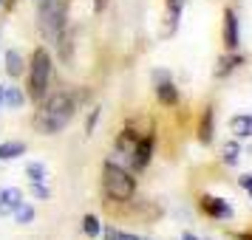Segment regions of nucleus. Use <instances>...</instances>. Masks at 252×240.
<instances>
[{"label": "nucleus", "mask_w": 252, "mask_h": 240, "mask_svg": "<svg viewBox=\"0 0 252 240\" xmlns=\"http://www.w3.org/2000/svg\"><path fill=\"white\" fill-rule=\"evenodd\" d=\"M26 178H29L32 184H43L48 178L46 164H40V161H29V164H26Z\"/></svg>", "instance_id": "dca6fc26"}, {"label": "nucleus", "mask_w": 252, "mask_h": 240, "mask_svg": "<svg viewBox=\"0 0 252 240\" xmlns=\"http://www.w3.org/2000/svg\"><path fill=\"white\" fill-rule=\"evenodd\" d=\"M23 201V192L17 189V187H6V189H0V215H12L14 206Z\"/></svg>", "instance_id": "1a4fd4ad"}, {"label": "nucleus", "mask_w": 252, "mask_h": 240, "mask_svg": "<svg viewBox=\"0 0 252 240\" xmlns=\"http://www.w3.org/2000/svg\"><path fill=\"white\" fill-rule=\"evenodd\" d=\"M241 62H244V57L241 54H235V51H229V54H224V57L218 59V68H216V77H227V74H232V71L238 68Z\"/></svg>", "instance_id": "ddd939ff"}, {"label": "nucleus", "mask_w": 252, "mask_h": 240, "mask_svg": "<svg viewBox=\"0 0 252 240\" xmlns=\"http://www.w3.org/2000/svg\"><path fill=\"white\" fill-rule=\"evenodd\" d=\"M238 184L244 187V189H247V192H250V198H252V175H250V172H247V175H241Z\"/></svg>", "instance_id": "b1692460"}, {"label": "nucleus", "mask_w": 252, "mask_h": 240, "mask_svg": "<svg viewBox=\"0 0 252 240\" xmlns=\"http://www.w3.org/2000/svg\"><path fill=\"white\" fill-rule=\"evenodd\" d=\"M136 141H139L136 130H122V133H119V138H116V150H119V153H125V156H130V153H133V147H136Z\"/></svg>", "instance_id": "2eb2a0df"}, {"label": "nucleus", "mask_w": 252, "mask_h": 240, "mask_svg": "<svg viewBox=\"0 0 252 240\" xmlns=\"http://www.w3.org/2000/svg\"><path fill=\"white\" fill-rule=\"evenodd\" d=\"M48 85H51V57L48 48H37L29 65V99L40 105L48 96Z\"/></svg>", "instance_id": "7ed1b4c3"}, {"label": "nucleus", "mask_w": 252, "mask_h": 240, "mask_svg": "<svg viewBox=\"0 0 252 240\" xmlns=\"http://www.w3.org/2000/svg\"><path fill=\"white\" fill-rule=\"evenodd\" d=\"M224 46H227V51H238V46H241L238 14L232 12V9L224 12Z\"/></svg>", "instance_id": "423d86ee"}, {"label": "nucleus", "mask_w": 252, "mask_h": 240, "mask_svg": "<svg viewBox=\"0 0 252 240\" xmlns=\"http://www.w3.org/2000/svg\"><path fill=\"white\" fill-rule=\"evenodd\" d=\"M74 107H77V102L71 99L68 93L46 96L43 102L37 105V113H34L32 125H34V130L40 136H54V133H60L74 119Z\"/></svg>", "instance_id": "f257e3e1"}, {"label": "nucleus", "mask_w": 252, "mask_h": 240, "mask_svg": "<svg viewBox=\"0 0 252 240\" xmlns=\"http://www.w3.org/2000/svg\"><path fill=\"white\" fill-rule=\"evenodd\" d=\"M150 159H153V136L145 133V136H139L136 147H133V153H130V167H133L136 172H142L150 164Z\"/></svg>", "instance_id": "39448f33"}, {"label": "nucleus", "mask_w": 252, "mask_h": 240, "mask_svg": "<svg viewBox=\"0 0 252 240\" xmlns=\"http://www.w3.org/2000/svg\"><path fill=\"white\" fill-rule=\"evenodd\" d=\"M182 240H201V238H195L193 232H184V235H182Z\"/></svg>", "instance_id": "cd10ccee"}, {"label": "nucleus", "mask_w": 252, "mask_h": 240, "mask_svg": "<svg viewBox=\"0 0 252 240\" xmlns=\"http://www.w3.org/2000/svg\"><path fill=\"white\" fill-rule=\"evenodd\" d=\"M102 189L111 201H130L136 192V178L122 170L116 161H105L102 167Z\"/></svg>", "instance_id": "f03ea898"}, {"label": "nucleus", "mask_w": 252, "mask_h": 240, "mask_svg": "<svg viewBox=\"0 0 252 240\" xmlns=\"http://www.w3.org/2000/svg\"><path fill=\"white\" fill-rule=\"evenodd\" d=\"M96 122H99V110H91V113H88V122H85V136H91L94 133Z\"/></svg>", "instance_id": "5701e85b"}, {"label": "nucleus", "mask_w": 252, "mask_h": 240, "mask_svg": "<svg viewBox=\"0 0 252 240\" xmlns=\"http://www.w3.org/2000/svg\"><path fill=\"white\" fill-rule=\"evenodd\" d=\"M167 80H170L167 71H153V82H156V85H159V82H167Z\"/></svg>", "instance_id": "a878e982"}, {"label": "nucleus", "mask_w": 252, "mask_h": 240, "mask_svg": "<svg viewBox=\"0 0 252 240\" xmlns=\"http://www.w3.org/2000/svg\"><path fill=\"white\" fill-rule=\"evenodd\" d=\"M12 215H14V220H17L20 226H26V223H32V220H34V206L26 204V201H20V204L14 206Z\"/></svg>", "instance_id": "a211bd4d"}, {"label": "nucleus", "mask_w": 252, "mask_h": 240, "mask_svg": "<svg viewBox=\"0 0 252 240\" xmlns=\"http://www.w3.org/2000/svg\"><path fill=\"white\" fill-rule=\"evenodd\" d=\"M105 240H139V238L130 235V232H122V229H116V226H108L105 229Z\"/></svg>", "instance_id": "412c9836"}, {"label": "nucleus", "mask_w": 252, "mask_h": 240, "mask_svg": "<svg viewBox=\"0 0 252 240\" xmlns=\"http://www.w3.org/2000/svg\"><path fill=\"white\" fill-rule=\"evenodd\" d=\"M213 138H216V110L213 107H204L201 125H198V141L201 144H213Z\"/></svg>", "instance_id": "6e6552de"}, {"label": "nucleus", "mask_w": 252, "mask_h": 240, "mask_svg": "<svg viewBox=\"0 0 252 240\" xmlns=\"http://www.w3.org/2000/svg\"><path fill=\"white\" fill-rule=\"evenodd\" d=\"M229 130L235 138H252V113H238L229 119Z\"/></svg>", "instance_id": "9d476101"}, {"label": "nucleus", "mask_w": 252, "mask_h": 240, "mask_svg": "<svg viewBox=\"0 0 252 240\" xmlns=\"http://www.w3.org/2000/svg\"><path fill=\"white\" fill-rule=\"evenodd\" d=\"M17 156H26V141H3L0 144V161H12Z\"/></svg>", "instance_id": "4468645a"}, {"label": "nucleus", "mask_w": 252, "mask_h": 240, "mask_svg": "<svg viewBox=\"0 0 252 240\" xmlns=\"http://www.w3.org/2000/svg\"><path fill=\"white\" fill-rule=\"evenodd\" d=\"M0 3H3V0H0Z\"/></svg>", "instance_id": "7c9ffc66"}, {"label": "nucleus", "mask_w": 252, "mask_h": 240, "mask_svg": "<svg viewBox=\"0 0 252 240\" xmlns=\"http://www.w3.org/2000/svg\"><path fill=\"white\" fill-rule=\"evenodd\" d=\"M3 62H6V74H9V77H23V54H20V51H17V48H9V51H6V59H3Z\"/></svg>", "instance_id": "f8f14e48"}, {"label": "nucleus", "mask_w": 252, "mask_h": 240, "mask_svg": "<svg viewBox=\"0 0 252 240\" xmlns=\"http://www.w3.org/2000/svg\"><path fill=\"white\" fill-rule=\"evenodd\" d=\"M235 240H252V232H244V235H238Z\"/></svg>", "instance_id": "c85d7f7f"}, {"label": "nucleus", "mask_w": 252, "mask_h": 240, "mask_svg": "<svg viewBox=\"0 0 252 240\" xmlns=\"http://www.w3.org/2000/svg\"><path fill=\"white\" fill-rule=\"evenodd\" d=\"M32 195H34V198H40V201H48V198H51V189H48V187H43V184H32Z\"/></svg>", "instance_id": "4be33fe9"}, {"label": "nucleus", "mask_w": 252, "mask_h": 240, "mask_svg": "<svg viewBox=\"0 0 252 240\" xmlns=\"http://www.w3.org/2000/svg\"><path fill=\"white\" fill-rule=\"evenodd\" d=\"M201 212L210 217H218V220H224V217L232 215V206H229V201H224V198H216V195H204L201 198Z\"/></svg>", "instance_id": "0eeeda50"}, {"label": "nucleus", "mask_w": 252, "mask_h": 240, "mask_svg": "<svg viewBox=\"0 0 252 240\" xmlns=\"http://www.w3.org/2000/svg\"><path fill=\"white\" fill-rule=\"evenodd\" d=\"M156 99H159L164 107L179 105V91H176V85H173L170 80H167V82H159V85H156Z\"/></svg>", "instance_id": "9b49d317"}, {"label": "nucleus", "mask_w": 252, "mask_h": 240, "mask_svg": "<svg viewBox=\"0 0 252 240\" xmlns=\"http://www.w3.org/2000/svg\"><path fill=\"white\" fill-rule=\"evenodd\" d=\"M82 232H85L88 238H96V235L102 232V223H99V217H96V215H85V217H82Z\"/></svg>", "instance_id": "aec40b11"}, {"label": "nucleus", "mask_w": 252, "mask_h": 240, "mask_svg": "<svg viewBox=\"0 0 252 240\" xmlns=\"http://www.w3.org/2000/svg\"><path fill=\"white\" fill-rule=\"evenodd\" d=\"M105 6H108V0H94V9L96 12H105Z\"/></svg>", "instance_id": "bb28decb"}, {"label": "nucleus", "mask_w": 252, "mask_h": 240, "mask_svg": "<svg viewBox=\"0 0 252 240\" xmlns=\"http://www.w3.org/2000/svg\"><path fill=\"white\" fill-rule=\"evenodd\" d=\"M0 105H3V88H0Z\"/></svg>", "instance_id": "c756f323"}, {"label": "nucleus", "mask_w": 252, "mask_h": 240, "mask_svg": "<svg viewBox=\"0 0 252 240\" xmlns=\"http://www.w3.org/2000/svg\"><path fill=\"white\" fill-rule=\"evenodd\" d=\"M37 28L43 40H57L65 31V0H40L37 9Z\"/></svg>", "instance_id": "20e7f679"}, {"label": "nucleus", "mask_w": 252, "mask_h": 240, "mask_svg": "<svg viewBox=\"0 0 252 240\" xmlns=\"http://www.w3.org/2000/svg\"><path fill=\"white\" fill-rule=\"evenodd\" d=\"M26 102V96L20 88H3V105L6 107H20Z\"/></svg>", "instance_id": "6ab92c4d"}, {"label": "nucleus", "mask_w": 252, "mask_h": 240, "mask_svg": "<svg viewBox=\"0 0 252 240\" xmlns=\"http://www.w3.org/2000/svg\"><path fill=\"white\" fill-rule=\"evenodd\" d=\"M184 0H167V12H182Z\"/></svg>", "instance_id": "393cba45"}, {"label": "nucleus", "mask_w": 252, "mask_h": 240, "mask_svg": "<svg viewBox=\"0 0 252 240\" xmlns=\"http://www.w3.org/2000/svg\"><path fill=\"white\" fill-rule=\"evenodd\" d=\"M238 159H241V144H238V141H227V144L221 147V161L229 164V167H235Z\"/></svg>", "instance_id": "f3484780"}]
</instances>
